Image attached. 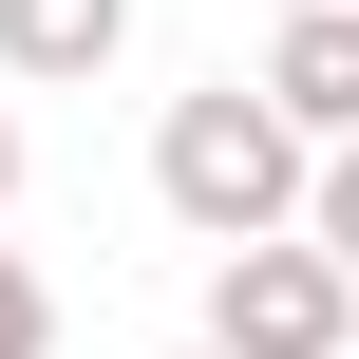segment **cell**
<instances>
[{
    "instance_id": "cell-5",
    "label": "cell",
    "mask_w": 359,
    "mask_h": 359,
    "mask_svg": "<svg viewBox=\"0 0 359 359\" xmlns=\"http://www.w3.org/2000/svg\"><path fill=\"white\" fill-rule=\"evenodd\" d=\"M0 359H57V284H38L19 246H0Z\"/></svg>"
},
{
    "instance_id": "cell-1",
    "label": "cell",
    "mask_w": 359,
    "mask_h": 359,
    "mask_svg": "<svg viewBox=\"0 0 359 359\" xmlns=\"http://www.w3.org/2000/svg\"><path fill=\"white\" fill-rule=\"evenodd\" d=\"M151 189H170L189 246H246V227H303L322 133H303L265 76H208V95H170V133H151Z\"/></svg>"
},
{
    "instance_id": "cell-2",
    "label": "cell",
    "mask_w": 359,
    "mask_h": 359,
    "mask_svg": "<svg viewBox=\"0 0 359 359\" xmlns=\"http://www.w3.org/2000/svg\"><path fill=\"white\" fill-rule=\"evenodd\" d=\"M208 341H227V359H341V341H359V265L322 246V227L208 246Z\"/></svg>"
},
{
    "instance_id": "cell-6",
    "label": "cell",
    "mask_w": 359,
    "mask_h": 359,
    "mask_svg": "<svg viewBox=\"0 0 359 359\" xmlns=\"http://www.w3.org/2000/svg\"><path fill=\"white\" fill-rule=\"evenodd\" d=\"M303 227H322V246L359 265V133H322V189H303Z\"/></svg>"
},
{
    "instance_id": "cell-7",
    "label": "cell",
    "mask_w": 359,
    "mask_h": 359,
    "mask_svg": "<svg viewBox=\"0 0 359 359\" xmlns=\"http://www.w3.org/2000/svg\"><path fill=\"white\" fill-rule=\"evenodd\" d=\"M0 189H19V114H0Z\"/></svg>"
},
{
    "instance_id": "cell-8",
    "label": "cell",
    "mask_w": 359,
    "mask_h": 359,
    "mask_svg": "<svg viewBox=\"0 0 359 359\" xmlns=\"http://www.w3.org/2000/svg\"><path fill=\"white\" fill-rule=\"evenodd\" d=\"M189 359H227V341H189Z\"/></svg>"
},
{
    "instance_id": "cell-4",
    "label": "cell",
    "mask_w": 359,
    "mask_h": 359,
    "mask_svg": "<svg viewBox=\"0 0 359 359\" xmlns=\"http://www.w3.org/2000/svg\"><path fill=\"white\" fill-rule=\"evenodd\" d=\"M133 38V0H0V76H95Z\"/></svg>"
},
{
    "instance_id": "cell-3",
    "label": "cell",
    "mask_w": 359,
    "mask_h": 359,
    "mask_svg": "<svg viewBox=\"0 0 359 359\" xmlns=\"http://www.w3.org/2000/svg\"><path fill=\"white\" fill-rule=\"evenodd\" d=\"M265 95H284L303 133H359V0H303V19L265 38Z\"/></svg>"
}]
</instances>
